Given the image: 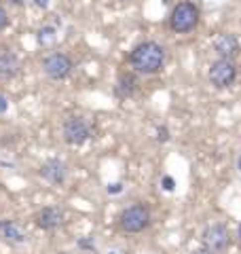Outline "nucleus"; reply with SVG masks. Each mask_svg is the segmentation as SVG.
Segmentation results:
<instances>
[{
	"instance_id": "27",
	"label": "nucleus",
	"mask_w": 241,
	"mask_h": 254,
	"mask_svg": "<svg viewBox=\"0 0 241 254\" xmlns=\"http://www.w3.org/2000/svg\"><path fill=\"white\" fill-rule=\"evenodd\" d=\"M110 254H115V252H110Z\"/></svg>"
},
{
	"instance_id": "16",
	"label": "nucleus",
	"mask_w": 241,
	"mask_h": 254,
	"mask_svg": "<svg viewBox=\"0 0 241 254\" xmlns=\"http://www.w3.org/2000/svg\"><path fill=\"white\" fill-rule=\"evenodd\" d=\"M161 185H163L165 190H174L176 189V180L172 176H163V180H161Z\"/></svg>"
},
{
	"instance_id": "14",
	"label": "nucleus",
	"mask_w": 241,
	"mask_h": 254,
	"mask_svg": "<svg viewBox=\"0 0 241 254\" xmlns=\"http://www.w3.org/2000/svg\"><path fill=\"white\" fill-rule=\"evenodd\" d=\"M53 41H55V28L47 26V28H40L38 30V43L43 45V47H49Z\"/></svg>"
},
{
	"instance_id": "26",
	"label": "nucleus",
	"mask_w": 241,
	"mask_h": 254,
	"mask_svg": "<svg viewBox=\"0 0 241 254\" xmlns=\"http://www.w3.org/2000/svg\"><path fill=\"white\" fill-rule=\"evenodd\" d=\"M120 2H127V0H120Z\"/></svg>"
},
{
	"instance_id": "5",
	"label": "nucleus",
	"mask_w": 241,
	"mask_h": 254,
	"mask_svg": "<svg viewBox=\"0 0 241 254\" xmlns=\"http://www.w3.org/2000/svg\"><path fill=\"white\" fill-rule=\"evenodd\" d=\"M61 136L72 146H80L93 136V125L85 117H70L61 125Z\"/></svg>"
},
{
	"instance_id": "6",
	"label": "nucleus",
	"mask_w": 241,
	"mask_h": 254,
	"mask_svg": "<svg viewBox=\"0 0 241 254\" xmlns=\"http://www.w3.org/2000/svg\"><path fill=\"white\" fill-rule=\"evenodd\" d=\"M201 242H203V248H207L214 254L224 252L231 246V233L229 229L220 225V222H214V225H207L201 233Z\"/></svg>"
},
{
	"instance_id": "19",
	"label": "nucleus",
	"mask_w": 241,
	"mask_h": 254,
	"mask_svg": "<svg viewBox=\"0 0 241 254\" xmlns=\"http://www.w3.org/2000/svg\"><path fill=\"white\" fill-rule=\"evenodd\" d=\"M123 190V185L120 182H115V185H108V193L110 195H117V193H120Z\"/></svg>"
},
{
	"instance_id": "25",
	"label": "nucleus",
	"mask_w": 241,
	"mask_h": 254,
	"mask_svg": "<svg viewBox=\"0 0 241 254\" xmlns=\"http://www.w3.org/2000/svg\"><path fill=\"white\" fill-rule=\"evenodd\" d=\"M239 233H241V225H239Z\"/></svg>"
},
{
	"instance_id": "13",
	"label": "nucleus",
	"mask_w": 241,
	"mask_h": 254,
	"mask_svg": "<svg viewBox=\"0 0 241 254\" xmlns=\"http://www.w3.org/2000/svg\"><path fill=\"white\" fill-rule=\"evenodd\" d=\"M0 233H2L9 242H15V244L26 242V233H23L21 227L13 220H0Z\"/></svg>"
},
{
	"instance_id": "10",
	"label": "nucleus",
	"mask_w": 241,
	"mask_h": 254,
	"mask_svg": "<svg viewBox=\"0 0 241 254\" xmlns=\"http://www.w3.org/2000/svg\"><path fill=\"white\" fill-rule=\"evenodd\" d=\"M21 70V60L9 47H0V78H13Z\"/></svg>"
},
{
	"instance_id": "3",
	"label": "nucleus",
	"mask_w": 241,
	"mask_h": 254,
	"mask_svg": "<svg viewBox=\"0 0 241 254\" xmlns=\"http://www.w3.org/2000/svg\"><path fill=\"white\" fill-rule=\"evenodd\" d=\"M150 225V210L144 203H133L120 212L119 216V227L125 233H140Z\"/></svg>"
},
{
	"instance_id": "7",
	"label": "nucleus",
	"mask_w": 241,
	"mask_h": 254,
	"mask_svg": "<svg viewBox=\"0 0 241 254\" xmlns=\"http://www.w3.org/2000/svg\"><path fill=\"white\" fill-rule=\"evenodd\" d=\"M74 68V64L66 53H51L43 60V72L53 81H63Z\"/></svg>"
},
{
	"instance_id": "9",
	"label": "nucleus",
	"mask_w": 241,
	"mask_h": 254,
	"mask_svg": "<svg viewBox=\"0 0 241 254\" xmlns=\"http://www.w3.org/2000/svg\"><path fill=\"white\" fill-rule=\"evenodd\" d=\"M40 178H45L47 182H51V185H63V180H66V163L60 161V159H49V161H45L40 165Z\"/></svg>"
},
{
	"instance_id": "8",
	"label": "nucleus",
	"mask_w": 241,
	"mask_h": 254,
	"mask_svg": "<svg viewBox=\"0 0 241 254\" xmlns=\"http://www.w3.org/2000/svg\"><path fill=\"white\" fill-rule=\"evenodd\" d=\"M34 220L43 231H55V229H60L63 222H66V214H63V210L58 208V205H47V208L36 212Z\"/></svg>"
},
{
	"instance_id": "22",
	"label": "nucleus",
	"mask_w": 241,
	"mask_h": 254,
	"mask_svg": "<svg viewBox=\"0 0 241 254\" xmlns=\"http://www.w3.org/2000/svg\"><path fill=\"white\" fill-rule=\"evenodd\" d=\"M36 4H38V6H43V9H45V6H47V0H36Z\"/></svg>"
},
{
	"instance_id": "18",
	"label": "nucleus",
	"mask_w": 241,
	"mask_h": 254,
	"mask_svg": "<svg viewBox=\"0 0 241 254\" xmlns=\"http://www.w3.org/2000/svg\"><path fill=\"white\" fill-rule=\"evenodd\" d=\"M6 26H9V15H6V11L0 6V32H2Z\"/></svg>"
},
{
	"instance_id": "1",
	"label": "nucleus",
	"mask_w": 241,
	"mask_h": 254,
	"mask_svg": "<svg viewBox=\"0 0 241 254\" xmlns=\"http://www.w3.org/2000/svg\"><path fill=\"white\" fill-rule=\"evenodd\" d=\"M129 64L140 74H157L165 64V49L155 41H144L131 51Z\"/></svg>"
},
{
	"instance_id": "21",
	"label": "nucleus",
	"mask_w": 241,
	"mask_h": 254,
	"mask_svg": "<svg viewBox=\"0 0 241 254\" xmlns=\"http://www.w3.org/2000/svg\"><path fill=\"white\" fill-rule=\"evenodd\" d=\"M190 254H214V252H210L207 248H199V250H192Z\"/></svg>"
},
{
	"instance_id": "2",
	"label": "nucleus",
	"mask_w": 241,
	"mask_h": 254,
	"mask_svg": "<svg viewBox=\"0 0 241 254\" xmlns=\"http://www.w3.org/2000/svg\"><path fill=\"white\" fill-rule=\"evenodd\" d=\"M199 17H201V11L195 2H178L172 9L170 13V26L174 32H178V34H188L197 28L199 23Z\"/></svg>"
},
{
	"instance_id": "15",
	"label": "nucleus",
	"mask_w": 241,
	"mask_h": 254,
	"mask_svg": "<svg viewBox=\"0 0 241 254\" xmlns=\"http://www.w3.org/2000/svg\"><path fill=\"white\" fill-rule=\"evenodd\" d=\"M78 248H83V250H93V248H95L93 237H85V240H78Z\"/></svg>"
},
{
	"instance_id": "24",
	"label": "nucleus",
	"mask_w": 241,
	"mask_h": 254,
	"mask_svg": "<svg viewBox=\"0 0 241 254\" xmlns=\"http://www.w3.org/2000/svg\"><path fill=\"white\" fill-rule=\"evenodd\" d=\"M11 2H15V4H21V0H11Z\"/></svg>"
},
{
	"instance_id": "12",
	"label": "nucleus",
	"mask_w": 241,
	"mask_h": 254,
	"mask_svg": "<svg viewBox=\"0 0 241 254\" xmlns=\"http://www.w3.org/2000/svg\"><path fill=\"white\" fill-rule=\"evenodd\" d=\"M135 89H138V78H135L131 72H120L119 81H117V87H115L117 98H120V100L131 98V95L135 93Z\"/></svg>"
},
{
	"instance_id": "23",
	"label": "nucleus",
	"mask_w": 241,
	"mask_h": 254,
	"mask_svg": "<svg viewBox=\"0 0 241 254\" xmlns=\"http://www.w3.org/2000/svg\"><path fill=\"white\" fill-rule=\"evenodd\" d=\"M237 168H239V172H241V157L237 159Z\"/></svg>"
},
{
	"instance_id": "17",
	"label": "nucleus",
	"mask_w": 241,
	"mask_h": 254,
	"mask_svg": "<svg viewBox=\"0 0 241 254\" xmlns=\"http://www.w3.org/2000/svg\"><path fill=\"white\" fill-rule=\"evenodd\" d=\"M157 140L159 142H167V140H170V131H167V127H159V129H157Z\"/></svg>"
},
{
	"instance_id": "20",
	"label": "nucleus",
	"mask_w": 241,
	"mask_h": 254,
	"mask_svg": "<svg viewBox=\"0 0 241 254\" xmlns=\"http://www.w3.org/2000/svg\"><path fill=\"white\" fill-rule=\"evenodd\" d=\"M6 106H9V104H6V98H2V95H0V113H4Z\"/></svg>"
},
{
	"instance_id": "4",
	"label": "nucleus",
	"mask_w": 241,
	"mask_h": 254,
	"mask_svg": "<svg viewBox=\"0 0 241 254\" xmlns=\"http://www.w3.org/2000/svg\"><path fill=\"white\" fill-rule=\"evenodd\" d=\"M207 78L216 89H229L237 81V64L227 58H218L207 70Z\"/></svg>"
},
{
	"instance_id": "11",
	"label": "nucleus",
	"mask_w": 241,
	"mask_h": 254,
	"mask_svg": "<svg viewBox=\"0 0 241 254\" xmlns=\"http://www.w3.org/2000/svg\"><path fill=\"white\" fill-rule=\"evenodd\" d=\"M214 51L218 53V58H227V60H233L235 55H239L241 51V45L237 41V36L235 34H220V36H216V41H214Z\"/></svg>"
}]
</instances>
